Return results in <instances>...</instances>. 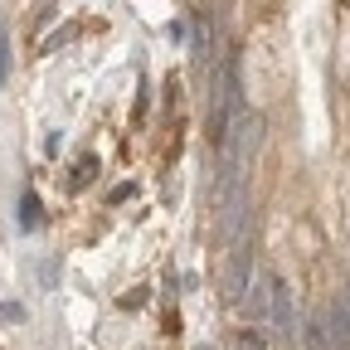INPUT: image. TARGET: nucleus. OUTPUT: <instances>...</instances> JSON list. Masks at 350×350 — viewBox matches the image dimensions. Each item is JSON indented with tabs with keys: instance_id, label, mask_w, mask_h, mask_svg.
Masks as SVG:
<instances>
[{
	"instance_id": "obj_7",
	"label": "nucleus",
	"mask_w": 350,
	"mask_h": 350,
	"mask_svg": "<svg viewBox=\"0 0 350 350\" xmlns=\"http://www.w3.org/2000/svg\"><path fill=\"white\" fill-rule=\"evenodd\" d=\"M0 321H25V306H15V301H5V306H0Z\"/></svg>"
},
{
	"instance_id": "obj_5",
	"label": "nucleus",
	"mask_w": 350,
	"mask_h": 350,
	"mask_svg": "<svg viewBox=\"0 0 350 350\" xmlns=\"http://www.w3.org/2000/svg\"><path fill=\"white\" fill-rule=\"evenodd\" d=\"M268 326H248L243 336H239V350H268V336H262Z\"/></svg>"
},
{
	"instance_id": "obj_2",
	"label": "nucleus",
	"mask_w": 350,
	"mask_h": 350,
	"mask_svg": "<svg viewBox=\"0 0 350 350\" xmlns=\"http://www.w3.org/2000/svg\"><path fill=\"white\" fill-rule=\"evenodd\" d=\"M301 345H306V350H336L326 321H312V326H306V331H301Z\"/></svg>"
},
{
	"instance_id": "obj_1",
	"label": "nucleus",
	"mask_w": 350,
	"mask_h": 350,
	"mask_svg": "<svg viewBox=\"0 0 350 350\" xmlns=\"http://www.w3.org/2000/svg\"><path fill=\"white\" fill-rule=\"evenodd\" d=\"M268 331H278L282 340H301V331H297V312H292V287L278 278V273H268V321H262Z\"/></svg>"
},
{
	"instance_id": "obj_6",
	"label": "nucleus",
	"mask_w": 350,
	"mask_h": 350,
	"mask_svg": "<svg viewBox=\"0 0 350 350\" xmlns=\"http://www.w3.org/2000/svg\"><path fill=\"white\" fill-rule=\"evenodd\" d=\"M10 78V29L0 25V83Z\"/></svg>"
},
{
	"instance_id": "obj_4",
	"label": "nucleus",
	"mask_w": 350,
	"mask_h": 350,
	"mask_svg": "<svg viewBox=\"0 0 350 350\" xmlns=\"http://www.w3.org/2000/svg\"><path fill=\"white\" fill-rule=\"evenodd\" d=\"M20 229H39V195L34 190H25V200H20Z\"/></svg>"
},
{
	"instance_id": "obj_3",
	"label": "nucleus",
	"mask_w": 350,
	"mask_h": 350,
	"mask_svg": "<svg viewBox=\"0 0 350 350\" xmlns=\"http://www.w3.org/2000/svg\"><path fill=\"white\" fill-rule=\"evenodd\" d=\"M93 175H98V156H78V165H73V175H68V190H83Z\"/></svg>"
}]
</instances>
